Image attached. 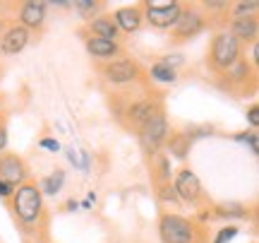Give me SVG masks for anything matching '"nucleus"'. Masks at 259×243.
<instances>
[{
	"label": "nucleus",
	"instance_id": "obj_1",
	"mask_svg": "<svg viewBox=\"0 0 259 243\" xmlns=\"http://www.w3.org/2000/svg\"><path fill=\"white\" fill-rule=\"evenodd\" d=\"M10 207L15 215V224L22 229V234L38 236V229L46 222V207H44V193L34 181H27L15 188L10 197Z\"/></svg>",
	"mask_w": 259,
	"mask_h": 243
},
{
	"label": "nucleus",
	"instance_id": "obj_2",
	"mask_svg": "<svg viewBox=\"0 0 259 243\" xmlns=\"http://www.w3.org/2000/svg\"><path fill=\"white\" fill-rule=\"evenodd\" d=\"M238 60H240V41L233 37L231 31H219L211 39V46H209V53H206L209 70L216 73V75H223Z\"/></svg>",
	"mask_w": 259,
	"mask_h": 243
},
{
	"label": "nucleus",
	"instance_id": "obj_3",
	"mask_svg": "<svg viewBox=\"0 0 259 243\" xmlns=\"http://www.w3.org/2000/svg\"><path fill=\"white\" fill-rule=\"evenodd\" d=\"M158 236L163 243H197V229L183 215H161L158 219Z\"/></svg>",
	"mask_w": 259,
	"mask_h": 243
},
{
	"label": "nucleus",
	"instance_id": "obj_4",
	"mask_svg": "<svg viewBox=\"0 0 259 243\" xmlns=\"http://www.w3.org/2000/svg\"><path fill=\"white\" fill-rule=\"evenodd\" d=\"M139 142H142V150H144V154L147 157H156L158 152H161V147H163V142H166L168 137V121H166V113L158 111L154 113L151 118H149L142 128H139Z\"/></svg>",
	"mask_w": 259,
	"mask_h": 243
},
{
	"label": "nucleus",
	"instance_id": "obj_5",
	"mask_svg": "<svg viewBox=\"0 0 259 243\" xmlns=\"http://www.w3.org/2000/svg\"><path fill=\"white\" fill-rule=\"evenodd\" d=\"M139 8H144L142 17H147V22L156 29H170L176 24V19L183 12V3L176 0H147Z\"/></svg>",
	"mask_w": 259,
	"mask_h": 243
},
{
	"label": "nucleus",
	"instance_id": "obj_6",
	"mask_svg": "<svg viewBox=\"0 0 259 243\" xmlns=\"http://www.w3.org/2000/svg\"><path fill=\"white\" fill-rule=\"evenodd\" d=\"M204 27H206V22H204L202 12L194 10V8L183 5L180 17H178L176 24L170 27V41H173V44H185V41H190V39L197 37Z\"/></svg>",
	"mask_w": 259,
	"mask_h": 243
},
{
	"label": "nucleus",
	"instance_id": "obj_7",
	"mask_svg": "<svg viewBox=\"0 0 259 243\" xmlns=\"http://www.w3.org/2000/svg\"><path fill=\"white\" fill-rule=\"evenodd\" d=\"M99 73L103 75V80L111 84H130L142 77V65L132 58H115L111 63L99 65Z\"/></svg>",
	"mask_w": 259,
	"mask_h": 243
},
{
	"label": "nucleus",
	"instance_id": "obj_8",
	"mask_svg": "<svg viewBox=\"0 0 259 243\" xmlns=\"http://www.w3.org/2000/svg\"><path fill=\"white\" fill-rule=\"evenodd\" d=\"M0 181H5L8 186L17 188L29 181V168L22 157L12 154V152H3L0 154Z\"/></svg>",
	"mask_w": 259,
	"mask_h": 243
},
{
	"label": "nucleus",
	"instance_id": "obj_9",
	"mask_svg": "<svg viewBox=\"0 0 259 243\" xmlns=\"http://www.w3.org/2000/svg\"><path fill=\"white\" fill-rule=\"evenodd\" d=\"M173 188H176L178 197H180L183 202H197V200L202 197V183H199L197 173L190 171V168H180V171H178Z\"/></svg>",
	"mask_w": 259,
	"mask_h": 243
},
{
	"label": "nucleus",
	"instance_id": "obj_10",
	"mask_svg": "<svg viewBox=\"0 0 259 243\" xmlns=\"http://www.w3.org/2000/svg\"><path fill=\"white\" fill-rule=\"evenodd\" d=\"M29 44V29L22 27V24H10L3 37H0V53L5 56H17L22 53Z\"/></svg>",
	"mask_w": 259,
	"mask_h": 243
},
{
	"label": "nucleus",
	"instance_id": "obj_11",
	"mask_svg": "<svg viewBox=\"0 0 259 243\" xmlns=\"http://www.w3.org/2000/svg\"><path fill=\"white\" fill-rule=\"evenodd\" d=\"M163 111L161 109V101H156V99H142V101H132L127 106V123L130 125H135V128H142L144 123L154 116V113Z\"/></svg>",
	"mask_w": 259,
	"mask_h": 243
},
{
	"label": "nucleus",
	"instance_id": "obj_12",
	"mask_svg": "<svg viewBox=\"0 0 259 243\" xmlns=\"http://www.w3.org/2000/svg\"><path fill=\"white\" fill-rule=\"evenodd\" d=\"M46 3L41 0H29V3H22L19 5V24L27 29H38L46 19Z\"/></svg>",
	"mask_w": 259,
	"mask_h": 243
},
{
	"label": "nucleus",
	"instance_id": "obj_13",
	"mask_svg": "<svg viewBox=\"0 0 259 243\" xmlns=\"http://www.w3.org/2000/svg\"><path fill=\"white\" fill-rule=\"evenodd\" d=\"M84 46L92 53L94 58H103V60H115L120 56V44L118 41H108V39H99V37H84Z\"/></svg>",
	"mask_w": 259,
	"mask_h": 243
},
{
	"label": "nucleus",
	"instance_id": "obj_14",
	"mask_svg": "<svg viewBox=\"0 0 259 243\" xmlns=\"http://www.w3.org/2000/svg\"><path fill=\"white\" fill-rule=\"evenodd\" d=\"M113 22H115L118 31H127V34H132V31H137V29L142 27L144 17H142V10H139V5H127V8L115 10Z\"/></svg>",
	"mask_w": 259,
	"mask_h": 243
},
{
	"label": "nucleus",
	"instance_id": "obj_15",
	"mask_svg": "<svg viewBox=\"0 0 259 243\" xmlns=\"http://www.w3.org/2000/svg\"><path fill=\"white\" fill-rule=\"evenodd\" d=\"M257 31H259V22L257 15H250V17H238L231 22V34L238 41H247V44H254L257 41Z\"/></svg>",
	"mask_w": 259,
	"mask_h": 243
},
{
	"label": "nucleus",
	"instance_id": "obj_16",
	"mask_svg": "<svg viewBox=\"0 0 259 243\" xmlns=\"http://www.w3.org/2000/svg\"><path fill=\"white\" fill-rule=\"evenodd\" d=\"M89 37H99V39H108V41H118L120 31L115 27L111 15H99L89 22Z\"/></svg>",
	"mask_w": 259,
	"mask_h": 243
},
{
	"label": "nucleus",
	"instance_id": "obj_17",
	"mask_svg": "<svg viewBox=\"0 0 259 243\" xmlns=\"http://www.w3.org/2000/svg\"><path fill=\"white\" fill-rule=\"evenodd\" d=\"M163 145H166L168 152H170L176 159H185L187 154H190V145H192V140L187 137L185 132H170Z\"/></svg>",
	"mask_w": 259,
	"mask_h": 243
},
{
	"label": "nucleus",
	"instance_id": "obj_18",
	"mask_svg": "<svg viewBox=\"0 0 259 243\" xmlns=\"http://www.w3.org/2000/svg\"><path fill=\"white\" fill-rule=\"evenodd\" d=\"M65 186V171L63 168H56L51 176H46L44 181H41V193H46V195H58L60 190H63Z\"/></svg>",
	"mask_w": 259,
	"mask_h": 243
},
{
	"label": "nucleus",
	"instance_id": "obj_19",
	"mask_svg": "<svg viewBox=\"0 0 259 243\" xmlns=\"http://www.w3.org/2000/svg\"><path fill=\"white\" fill-rule=\"evenodd\" d=\"M149 77H151L154 82L170 84L178 80V70H170V67L163 65V63H154V65L149 67Z\"/></svg>",
	"mask_w": 259,
	"mask_h": 243
},
{
	"label": "nucleus",
	"instance_id": "obj_20",
	"mask_svg": "<svg viewBox=\"0 0 259 243\" xmlns=\"http://www.w3.org/2000/svg\"><path fill=\"white\" fill-rule=\"evenodd\" d=\"M70 8L77 10V15H79V17H84V19H89V22H92V19L99 15V10L103 8V3H96V0H74Z\"/></svg>",
	"mask_w": 259,
	"mask_h": 243
},
{
	"label": "nucleus",
	"instance_id": "obj_21",
	"mask_svg": "<svg viewBox=\"0 0 259 243\" xmlns=\"http://www.w3.org/2000/svg\"><path fill=\"white\" fill-rule=\"evenodd\" d=\"M257 8L259 3H254V0H250V3H235L231 10V17L238 19V17H250V15H257Z\"/></svg>",
	"mask_w": 259,
	"mask_h": 243
},
{
	"label": "nucleus",
	"instance_id": "obj_22",
	"mask_svg": "<svg viewBox=\"0 0 259 243\" xmlns=\"http://www.w3.org/2000/svg\"><path fill=\"white\" fill-rule=\"evenodd\" d=\"M154 159H156V164H154V166L158 168V186H163V183H168V181H170V159H168V157H163V154H156Z\"/></svg>",
	"mask_w": 259,
	"mask_h": 243
},
{
	"label": "nucleus",
	"instance_id": "obj_23",
	"mask_svg": "<svg viewBox=\"0 0 259 243\" xmlns=\"http://www.w3.org/2000/svg\"><path fill=\"white\" fill-rule=\"evenodd\" d=\"M158 197H161V202H170V205H180V197H178L176 188L170 186V183H163V186H158Z\"/></svg>",
	"mask_w": 259,
	"mask_h": 243
},
{
	"label": "nucleus",
	"instance_id": "obj_24",
	"mask_svg": "<svg viewBox=\"0 0 259 243\" xmlns=\"http://www.w3.org/2000/svg\"><path fill=\"white\" fill-rule=\"evenodd\" d=\"M235 140H238V142H247V145H250V150L257 154L259 140H257V132H254V130H250V132H238V135H235Z\"/></svg>",
	"mask_w": 259,
	"mask_h": 243
},
{
	"label": "nucleus",
	"instance_id": "obj_25",
	"mask_svg": "<svg viewBox=\"0 0 259 243\" xmlns=\"http://www.w3.org/2000/svg\"><path fill=\"white\" fill-rule=\"evenodd\" d=\"M238 236V226H223L221 231L216 234V241L213 243H228V241H233Z\"/></svg>",
	"mask_w": 259,
	"mask_h": 243
},
{
	"label": "nucleus",
	"instance_id": "obj_26",
	"mask_svg": "<svg viewBox=\"0 0 259 243\" xmlns=\"http://www.w3.org/2000/svg\"><path fill=\"white\" fill-rule=\"evenodd\" d=\"M247 121H250L252 130H257V125H259V106L257 103H252L250 109H247Z\"/></svg>",
	"mask_w": 259,
	"mask_h": 243
},
{
	"label": "nucleus",
	"instance_id": "obj_27",
	"mask_svg": "<svg viewBox=\"0 0 259 243\" xmlns=\"http://www.w3.org/2000/svg\"><path fill=\"white\" fill-rule=\"evenodd\" d=\"M41 147H44V150H48V152H58V150H60V142L53 140V137H44V140H41Z\"/></svg>",
	"mask_w": 259,
	"mask_h": 243
},
{
	"label": "nucleus",
	"instance_id": "obj_28",
	"mask_svg": "<svg viewBox=\"0 0 259 243\" xmlns=\"http://www.w3.org/2000/svg\"><path fill=\"white\" fill-rule=\"evenodd\" d=\"M12 193H15V188L8 186L5 181H0V197H12Z\"/></svg>",
	"mask_w": 259,
	"mask_h": 243
},
{
	"label": "nucleus",
	"instance_id": "obj_29",
	"mask_svg": "<svg viewBox=\"0 0 259 243\" xmlns=\"http://www.w3.org/2000/svg\"><path fill=\"white\" fill-rule=\"evenodd\" d=\"M8 147V130H5V125H0V154L5 152Z\"/></svg>",
	"mask_w": 259,
	"mask_h": 243
},
{
	"label": "nucleus",
	"instance_id": "obj_30",
	"mask_svg": "<svg viewBox=\"0 0 259 243\" xmlns=\"http://www.w3.org/2000/svg\"><path fill=\"white\" fill-rule=\"evenodd\" d=\"M3 123H5V118H3V113H0V125H3Z\"/></svg>",
	"mask_w": 259,
	"mask_h": 243
},
{
	"label": "nucleus",
	"instance_id": "obj_31",
	"mask_svg": "<svg viewBox=\"0 0 259 243\" xmlns=\"http://www.w3.org/2000/svg\"><path fill=\"white\" fill-rule=\"evenodd\" d=\"M34 243H41V241H34Z\"/></svg>",
	"mask_w": 259,
	"mask_h": 243
}]
</instances>
